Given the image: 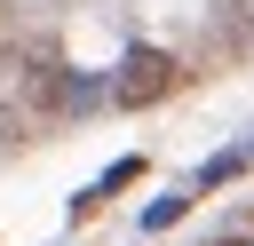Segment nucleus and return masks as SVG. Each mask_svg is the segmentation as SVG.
I'll return each instance as SVG.
<instances>
[{
  "instance_id": "obj_1",
  "label": "nucleus",
  "mask_w": 254,
  "mask_h": 246,
  "mask_svg": "<svg viewBox=\"0 0 254 246\" xmlns=\"http://www.w3.org/2000/svg\"><path fill=\"white\" fill-rule=\"evenodd\" d=\"M167 87H175V63H167L159 48H135V56H127V71L111 79V103H127V111H135V103H151V95H167Z\"/></svg>"
},
{
  "instance_id": "obj_2",
  "label": "nucleus",
  "mask_w": 254,
  "mask_h": 246,
  "mask_svg": "<svg viewBox=\"0 0 254 246\" xmlns=\"http://www.w3.org/2000/svg\"><path fill=\"white\" fill-rule=\"evenodd\" d=\"M135 175H143V167H135V159H119V167H111V175H103V183H95V190H87V198H79V214H87V206H95V198H111V190H119V183H135Z\"/></svg>"
},
{
  "instance_id": "obj_3",
  "label": "nucleus",
  "mask_w": 254,
  "mask_h": 246,
  "mask_svg": "<svg viewBox=\"0 0 254 246\" xmlns=\"http://www.w3.org/2000/svg\"><path fill=\"white\" fill-rule=\"evenodd\" d=\"M183 206H190V198H151V206H143V230H167V222H183Z\"/></svg>"
},
{
  "instance_id": "obj_4",
  "label": "nucleus",
  "mask_w": 254,
  "mask_h": 246,
  "mask_svg": "<svg viewBox=\"0 0 254 246\" xmlns=\"http://www.w3.org/2000/svg\"><path fill=\"white\" fill-rule=\"evenodd\" d=\"M214 246H254V230H230V238H214Z\"/></svg>"
},
{
  "instance_id": "obj_5",
  "label": "nucleus",
  "mask_w": 254,
  "mask_h": 246,
  "mask_svg": "<svg viewBox=\"0 0 254 246\" xmlns=\"http://www.w3.org/2000/svg\"><path fill=\"white\" fill-rule=\"evenodd\" d=\"M246 159H254V151H246Z\"/></svg>"
}]
</instances>
